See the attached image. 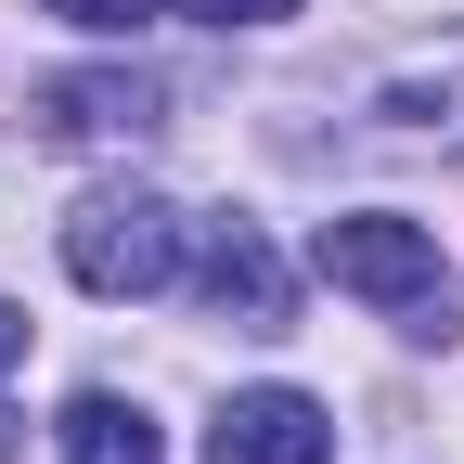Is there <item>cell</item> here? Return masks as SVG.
Wrapping results in <instances>:
<instances>
[{
    "label": "cell",
    "instance_id": "6da1fadb",
    "mask_svg": "<svg viewBox=\"0 0 464 464\" xmlns=\"http://www.w3.org/2000/svg\"><path fill=\"white\" fill-rule=\"evenodd\" d=\"M310 271L348 284V297H374L387 323H413V335H464V284H451V258H439L426 219H387V207L323 219L310 232Z\"/></svg>",
    "mask_w": 464,
    "mask_h": 464
},
{
    "label": "cell",
    "instance_id": "7a4b0ae2",
    "mask_svg": "<svg viewBox=\"0 0 464 464\" xmlns=\"http://www.w3.org/2000/svg\"><path fill=\"white\" fill-rule=\"evenodd\" d=\"M181 258H194V219L142 181H103L65 207V271L91 297H155V284H181Z\"/></svg>",
    "mask_w": 464,
    "mask_h": 464
},
{
    "label": "cell",
    "instance_id": "3957f363",
    "mask_svg": "<svg viewBox=\"0 0 464 464\" xmlns=\"http://www.w3.org/2000/svg\"><path fill=\"white\" fill-rule=\"evenodd\" d=\"M181 271H194V297L219 323H246V335H284V310H297V284H284V258L258 246V219H207Z\"/></svg>",
    "mask_w": 464,
    "mask_h": 464
},
{
    "label": "cell",
    "instance_id": "277c9868",
    "mask_svg": "<svg viewBox=\"0 0 464 464\" xmlns=\"http://www.w3.org/2000/svg\"><path fill=\"white\" fill-rule=\"evenodd\" d=\"M207 464H335V413L310 387H232L207 426Z\"/></svg>",
    "mask_w": 464,
    "mask_h": 464
},
{
    "label": "cell",
    "instance_id": "5b68a950",
    "mask_svg": "<svg viewBox=\"0 0 464 464\" xmlns=\"http://www.w3.org/2000/svg\"><path fill=\"white\" fill-rule=\"evenodd\" d=\"M39 142H142L155 116H168V91L142 78V65H91V78H39Z\"/></svg>",
    "mask_w": 464,
    "mask_h": 464
},
{
    "label": "cell",
    "instance_id": "8992f818",
    "mask_svg": "<svg viewBox=\"0 0 464 464\" xmlns=\"http://www.w3.org/2000/svg\"><path fill=\"white\" fill-rule=\"evenodd\" d=\"M52 439H65V464H168L155 413H142V400H116V387H78Z\"/></svg>",
    "mask_w": 464,
    "mask_h": 464
},
{
    "label": "cell",
    "instance_id": "52a82bcc",
    "mask_svg": "<svg viewBox=\"0 0 464 464\" xmlns=\"http://www.w3.org/2000/svg\"><path fill=\"white\" fill-rule=\"evenodd\" d=\"M168 14H194V26H284L297 0H168Z\"/></svg>",
    "mask_w": 464,
    "mask_h": 464
},
{
    "label": "cell",
    "instance_id": "ba28073f",
    "mask_svg": "<svg viewBox=\"0 0 464 464\" xmlns=\"http://www.w3.org/2000/svg\"><path fill=\"white\" fill-rule=\"evenodd\" d=\"M52 14H65V26H91V39H130L155 0H52Z\"/></svg>",
    "mask_w": 464,
    "mask_h": 464
},
{
    "label": "cell",
    "instance_id": "9c48e42d",
    "mask_svg": "<svg viewBox=\"0 0 464 464\" xmlns=\"http://www.w3.org/2000/svg\"><path fill=\"white\" fill-rule=\"evenodd\" d=\"M14 362H26V310L0 297V374H14Z\"/></svg>",
    "mask_w": 464,
    "mask_h": 464
},
{
    "label": "cell",
    "instance_id": "30bf717a",
    "mask_svg": "<svg viewBox=\"0 0 464 464\" xmlns=\"http://www.w3.org/2000/svg\"><path fill=\"white\" fill-rule=\"evenodd\" d=\"M0 464H14V413H0Z\"/></svg>",
    "mask_w": 464,
    "mask_h": 464
}]
</instances>
